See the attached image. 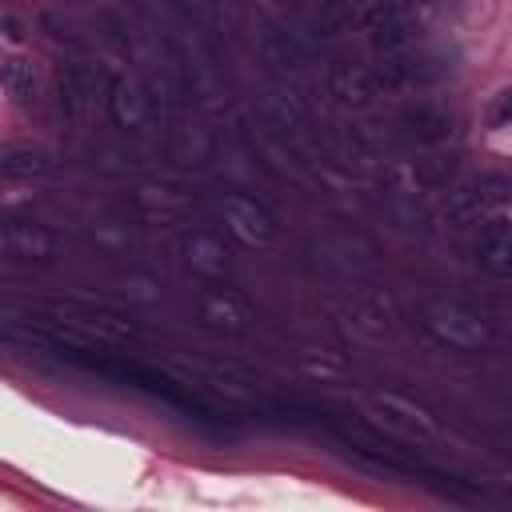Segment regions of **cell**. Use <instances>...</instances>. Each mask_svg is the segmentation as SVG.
I'll use <instances>...</instances> for the list:
<instances>
[{"label": "cell", "instance_id": "1", "mask_svg": "<svg viewBox=\"0 0 512 512\" xmlns=\"http://www.w3.org/2000/svg\"><path fill=\"white\" fill-rule=\"evenodd\" d=\"M224 212L232 220V232H240L248 244H272L276 240V220L248 196H228L224 200Z\"/></svg>", "mask_w": 512, "mask_h": 512}, {"label": "cell", "instance_id": "2", "mask_svg": "<svg viewBox=\"0 0 512 512\" xmlns=\"http://www.w3.org/2000/svg\"><path fill=\"white\" fill-rule=\"evenodd\" d=\"M4 244L12 256H24V260H48L56 256L60 248V236L40 228V224H8L4 228Z\"/></svg>", "mask_w": 512, "mask_h": 512}, {"label": "cell", "instance_id": "3", "mask_svg": "<svg viewBox=\"0 0 512 512\" xmlns=\"http://www.w3.org/2000/svg\"><path fill=\"white\" fill-rule=\"evenodd\" d=\"M480 264L496 276H508L512 272V244H508V228H504V216L480 236Z\"/></svg>", "mask_w": 512, "mask_h": 512}, {"label": "cell", "instance_id": "4", "mask_svg": "<svg viewBox=\"0 0 512 512\" xmlns=\"http://www.w3.org/2000/svg\"><path fill=\"white\" fill-rule=\"evenodd\" d=\"M0 80H4V88L20 100V104H28L32 96H36V76H32V64L28 60H20V56H8V60H0Z\"/></svg>", "mask_w": 512, "mask_h": 512}, {"label": "cell", "instance_id": "5", "mask_svg": "<svg viewBox=\"0 0 512 512\" xmlns=\"http://www.w3.org/2000/svg\"><path fill=\"white\" fill-rule=\"evenodd\" d=\"M0 168H4L8 176H48V172H52L48 156H44V152H32V148L4 152V156H0Z\"/></svg>", "mask_w": 512, "mask_h": 512}, {"label": "cell", "instance_id": "6", "mask_svg": "<svg viewBox=\"0 0 512 512\" xmlns=\"http://www.w3.org/2000/svg\"><path fill=\"white\" fill-rule=\"evenodd\" d=\"M412 8H416V0H376L364 20L372 28H384V24H396V20H412Z\"/></svg>", "mask_w": 512, "mask_h": 512}, {"label": "cell", "instance_id": "7", "mask_svg": "<svg viewBox=\"0 0 512 512\" xmlns=\"http://www.w3.org/2000/svg\"><path fill=\"white\" fill-rule=\"evenodd\" d=\"M404 124H420V136H424V140H440L444 128H448V120H444L440 112H432V108H416V112H408Z\"/></svg>", "mask_w": 512, "mask_h": 512}, {"label": "cell", "instance_id": "8", "mask_svg": "<svg viewBox=\"0 0 512 512\" xmlns=\"http://www.w3.org/2000/svg\"><path fill=\"white\" fill-rule=\"evenodd\" d=\"M504 120H508V92H500V96H496V104H492V124H496V128H504Z\"/></svg>", "mask_w": 512, "mask_h": 512}]
</instances>
